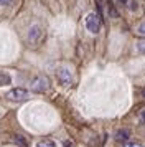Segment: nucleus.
<instances>
[{
	"mask_svg": "<svg viewBox=\"0 0 145 147\" xmlns=\"http://www.w3.org/2000/svg\"><path fill=\"white\" fill-rule=\"evenodd\" d=\"M84 25L89 33H92V35L99 33V30H101V18H99V15L94 13V12H89L84 18Z\"/></svg>",
	"mask_w": 145,
	"mask_h": 147,
	"instance_id": "nucleus-1",
	"label": "nucleus"
},
{
	"mask_svg": "<svg viewBox=\"0 0 145 147\" xmlns=\"http://www.w3.org/2000/svg\"><path fill=\"white\" fill-rule=\"evenodd\" d=\"M30 88H32V91H35V93H45V91H48V88H50V80L46 76H43V74H40V76H36V78L32 80Z\"/></svg>",
	"mask_w": 145,
	"mask_h": 147,
	"instance_id": "nucleus-2",
	"label": "nucleus"
},
{
	"mask_svg": "<svg viewBox=\"0 0 145 147\" xmlns=\"http://www.w3.org/2000/svg\"><path fill=\"white\" fill-rule=\"evenodd\" d=\"M28 96H30V93H28L26 89H23V88H13V89H10V91L5 94V98L8 101H12V102H21V101H26L28 99Z\"/></svg>",
	"mask_w": 145,
	"mask_h": 147,
	"instance_id": "nucleus-3",
	"label": "nucleus"
},
{
	"mask_svg": "<svg viewBox=\"0 0 145 147\" xmlns=\"http://www.w3.org/2000/svg\"><path fill=\"white\" fill-rule=\"evenodd\" d=\"M56 80L61 86H69L72 83V73L68 66H59L56 69Z\"/></svg>",
	"mask_w": 145,
	"mask_h": 147,
	"instance_id": "nucleus-4",
	"label": "nucleus"
},
{
	"mask_svg": "<svg viewBox=\"0 0 145 147\" xmlns=\"http://www.w3.org/2000/svg\"><path fill=\"white\" fill-rule=\"evenodd\" d=\"M41 38H43V28L40 27V25H32V27L28 28V33H26L28 43L38 45L40 41H41Z\"/></svg>",
	"mask_w": 145,
	"mask_h": 147,
	"instance_id": "nucleus-5",
	"label": "nucleus"
},
{
	"mask_svg": "<svg viewBox=\"0 0 145 147\" xmlns=\"http://www.w3.org/2000/svg\"><path fill=\"white\" fill-rule=\"evenodd\" d=\"M129 137H130V132H129L127 129H120V131H117V132H115V139L120 140V142L129 140Z\"/></svg>",
	"mask_w": 145,
	"mask_h": 147,
	"instance_id": "nucleus-6",
	"label": "nucleus"
},
{
	"mask_svg": "<svg viewBox=\"0 0 145 147\" xmlns=\"http://www.w3.org/2000/svg\"><path fill=\"white\" fill-rule=\"evenodd\" d=\"M117 2L122 7L129 8V10H137V2L135 0H117Z\"/></svg>",
	"mask_w": 145,
	"mask_h": 147,
	"instance_id": "nucleus-7",
	"label": "nucleus"
},
{
	"mask_svg": "<svg viewBox=\"0 0 145 147\" xmlns=\"http://www.w3.org/2000/svg\"><path fill=\"white\" fill-rule=\"evenodd\" d=\"M36 147H56V144L51 139H41L36 142Z\"/></svg>",
	"mask_w": 145,
	"mask_h": 147,
	"instance_id": "nucleus-8",
	"label": "nucleus"
},
{
	"mask_svg": "<svg viewBox=\"0 0 145 147\" xmlns=\"http://www.w3.org/2000/svg\"><path fill=\"white\" fill-rule=\"evenodd\" d=\"M10 83H12V78H10L7 73L0 74V86H5V84H10Z\"/></svg>",
	"mask_w": 145,
	"mask_h": 147,
	"instance_id": "nucleus-9",
	"label": "nucleus"
},
{
	"mask_svg": "<svg viewBox=\"0 0 145 147\" xmlns=\"http://www.w3.org/2000/svg\"><path fill=\"white\" fill-rule=\"evenodd\" d=\"M137 50H138V53L145 55V40H140V41H137Z\"/></svg>",
	"mask_w": 145,
	"mask_h": 147,
	"instance_id": "nucleus-10",
	"label": "nucleus"
},
{
	"mask_svg": "<svg viewBox=\"0 0 145 147\" xmlns=\"http://www.w3.org/2000/svg\"><path fill=\"white\" fill-rule=\"evenodd\" d=\"M135 32H137V35H140V36H145V22H142V23L138 25Z\"/></svg>",
	"mask_w": 145,
	"mask_h": 147,
	"instance_id": "nucleus-11",
	"label": "nucleus"
},
{
	"mask_svg": "<svg viewBox=\"0 0 145 147\" xmlns=\"http://www.w3.org/2000/svg\"><path fill=\"white\" fill-rule=\"evenodd\" d=\"M107 7H109V15H111V17H115V15H117L115 8H114V5H112V0H107Z\"/></svg>",
	"mask_w": 145,
	"mask_h": 147,
	"instance_id": "nucleus-12",
	"label": "nucleus"
},
{
	"mask_svg": "<svg viewBox=\"0 0 145 147\" xmlns=\"http://www.w3.org/2000/svg\"><path fill=\"white\" fill-rule=\"evenodd\" d=\"M15 142H18L21 147H25V146H26V140L23 139V136H15Z\"/></svg>",
	"mask_w": 145,
	"mask_h": 147,
	"instance_id": "nucleus-13",
	"label": "nucleus"
},
{
	"mask_svg": "<svg viewBox=\"0 0 145 147\" xmlns=\"http://www.w3.org/2000/svg\"><path fill=\"white\" fill-rule=\"evenodd\" d=\"M10 3H12V0H0V5H3V7L10 5Z\"/></svg>",
	"mask_w": 145,
	"mask_h": 147,
	"instance_id": "nucleus-14",
	"label": "nucleus"
},
{
	"mask_svg": "<svg viewBox=\"0 0 145 147\" xmlns=\"http://www.w3.org/2000/svg\"><path fill=\"white\" fill-rule=\"evenodd\" d=\"M63 147H74V146H72L71 140H64V142H63Z\"/></svg>",
	"mask_w": 145,
	"mask_h": 147,
	"instance_id": "nucleus-15",
	"label": "nucleus"
},
{
	"mask_svg": "<svg viewBox=\"0 0 145 147\" xmlns=\"http://www.w3.org/2000/svg\"><path fill=\"white\" fill-rule=\"evenodd\" d=\"M140 121H142V122L145 124V109L142 111V114H140Z\"/></svg>",
	"mask_w": 145,
	"mask_h": 147,
	"instance_id": "nucleus-16",
	"label": "nucleus"
},
{
	"mask_svg": "<svg viewBox=\"0 0 145 147\" xmlns=\"http://www.w3.org/2000/svg\"><path fill=\"white\" fill-rule=\"evenodd\" d=\"M125 147H144V146H140V144H134V142H132V144H127Z\"/></svg>",
	"mask_w": 145,
	"mask_h": 147,
	"instance_id": "nucleus-17",
	"label": "nucleus"
},
{
	"mask_svg": "<svg viewBox=\"0 0 145 147\" xmlns=\"http://www.w3.org/2000/svg\"><path fill=\"white\" fill-rule=\"evenodd\" d=\"M142 96H144V98H145V89H142Z\"/></svg>",
	"mask_w": 145,
	"mask_h": 147,
	"instance_id": "nucleus-18",
	"label": "nucleus"
}]
</instances>
